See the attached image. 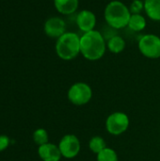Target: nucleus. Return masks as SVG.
Listing matches in <instances>:
<instances>
[{
    "label": "nucleus",
    "instance_id": "obj_2",
    "mask_svg": "<svg viewBox=\"0 0 160 161\" xmlns=\"http://www.w3.org/2000/svg\"><path fill=\"white\" fill-rule=\"evenodd\" d=\"M104 16L107 24L114 29H122L128 25L131 12L129 8L119 0L109 2L105 8Z\"/></svg>",
    "mask_w": 160,
    "mask_h": 161
},
{
    "label": "nucleus",
    "instance_id": "obj_3",
    "mask_svg": "<svg viewBox=\"0 0 160 161\" xmlns=\"http://www.w3.org/2000/svg\"><path fill=\"white\" fill-rule=\"evenodd\" d=\"M56 52L63 60L75 58L80 54V37L74 32H65L57 40Z\"/></svg>",
    "mask_w": 160,
    "mask_h": 161
},
{
    "label": "nucleus",
    "instance_id": "obj_10",
    "mask_svg": "<svg viewBox=\"0 0 160 161\" xmlns=\"http://www.w3.org/2000/svg\"><path fill=\"white\" fill-rule=\"evenodd\" d=\"M38 154L42 161H60L62 157L58 145L50 142L39 146Z\"/></svg>",
    "mask_w": 160,
    "mask_h": 161
},
{
    "label": "nucleus",
    "instance_id": "obj_18",
    "mask_svg": "<svg viewBox=\"0 0 160 161\" xmlns=\"http://www.w3.org/2000/svg\"><path fill=\"white\" fill-rule=\"evenodd\" d=\"M144 9V1L142 0H133L129 7L131 14H141V11Z\"/></svg>",
    "mask_w": 160,
    "mask_h": 161
},
{
    "label": "nucleus",
    "instance_id": "obj_11",
    "mask_svg": "<svg viewBox=\"0 0 160 161\" xmlns=\"http://www.w3.org/2000/svg\"><path fill=\"white\" fill-rule=\"evenodd\" d=\"M56 9L64 15L73 14L76 11L79 5V0H54Z\"/></svg>",
    "mask_w": 160,
    "mask_h": 161
},
{
    "label": "nucleus",
    "instance_id": "obj_4",
    "mask_svg": "<svg viewBox=\"0 0 160 161\" xmlns=\"http://www.w3.org/2000/svg\"><path fill=\"white\" fill-rule=\"evenodd\" d=\"M92 98V90L90 85L84 82H76L73 84L68 91L69 101L75 106H83L88 104Z\"/></svg>",
    "mask_w": 160,
    "mask_h": 161
},
{
    "label": "nucleus",
    "instance_id": "obj_1",
    "mask_svg": "<svg viewBox=\"0 0 160 161\" xmlns=\"http://www.w3.org/2000/svg\"><path fill=\"white\" fill-rule=\"evenodd\" d=\"M107 50L105 37L97 30L83 33L80 37V54L88 60L101 59Z\"/></svg>",
    "mask_w": 160,
    "mask_h": 161
},
{
    "label": "nucleus",
    "instance_id": "obj_16",
    "mask_svg": "<svg viewBox=\"0 0 160 161\" xmlns=\"http://www.w3.org/2000/svg\"><path fill=\"white\" fill-rule=\"evenodd\" d=\"M96 161H119V158L115 150L107 147L102 152L97 154Z\"/></svg>",
    "mask_w": 160,
    "mask_h": 161
},
{
    "label": "nucleus",
    "instance_id": "obj_8",
    "mask_svg": "<svg viewBox=\"0 0 160 161\" xmlns=\"http://www.w3.org/2000/svg\"><path fill=\"white\" fill-rule=\"evenodd\" d=\"M43 29L48 37L58 39L66 32V24L59 17H51L44 23Z\"/></svg>",
    "mask_w": 160,
    "mask_h": 161
},
{
    "label": "nucleus",
    "instance_id": "obj_14",
    "mask_svg": "<svg viewBox=\"0 0 160 161\" xmlns=\"http://www.w3.org/2000/svg\"><path fill=\"white\" fill-rule=\"evenodd\" d=\"M131 30L140 32L143 30L146 26V19L141 14H131L129 23L127 25Z\"/></svg>",
    "mask_w": 160,
    "mask_h": 161
},
{
    "label": "nucleus",
    "instance_id": "obj_9",
    "mask_svg": "<svg viewBox=\"0 0 160 161\" xmlns=\"http://www.w3.org/2000/svg\"><path fill=\"white\" fill-rule=\"evenodd\" d=\"M76 25L83 33L94 30L96 25V16L92 11L83 9L76 15Z\"/></svg>",
    "mask_w": 160,
    "mask_h": 161
},
{
    "label": "nucleus",
    "instance_id": "obj_5",
    "mask_svg": "<svg viewBox=\"0 0 160 161\" xmlns=\"http://www.w3.org/2000/svg\"><path fill=\"white\" fill-rule=\"evenodd\" d=\"M140 52L148 58H160V38L155 34H145L139 40Z\"/></svg>",
    "mask_w": 160,
    "mask_h": 161
},
{
    "label": "nucleus",
    "instance_id": "obj_13",
    "mask_svg": "<svg viewBox=\"0 0 160 161\" xmlns=\"http://www.w3.org/2000/svg\"><path fill=\"white\" fill-rule=\"evenodd\" d=\"M108 49L113 54H119L123 52L125 48V41L118 35L112 36L108 39L107 42Z\"/></svg>",
    "mask_w": 160,
    "mask_h": 161
},
{
    "label": "nucleus",
    "instance_id": "obj_17",
    "mask_svg": "<svg viewBox=\"0 0 160 161\" xmlns=\"http://www.w3.org/2000/svg\"><path fill=\"white\" fill-rule=\"evenodd\" d=\"M48 138V133L44 128H38L33 133V141L39 146L47 143Z\"/></svg>",
    "mask_w": 160,
    "mask_h": 161
},
{
    "label": "nucleus",
    "instance_id": "obj_6",
    "mask_svg": "<svg viewBox=\"0 0 160 161\" xmlns=\"http://www.w3.org/2000/svg\"><path fill=\"white\" fill-rule=\"evenodd\" d=\"M129 124V117L124 112L117 111L111 113L107 118L106 128L109 134L113 136H119L128 129Z\"/></svg>",
    "mask_w": 160,
    "mask_h": 161
},
{
    "label": "nucleus",
    "instance_id": "obj_15",
    "mask_svg": "<svg viewBox=\"0 0 160 161\" xmlns=\"http://www.w3.org/2000/svg\"><path fill=\"white\" fill-rule=\"evenodd\" d=\"M107 142L106 141L100 137V136H94L92 137L90 142H89V148L90 150L94 153V154H99L100 152H102L105 148H107Z\"/></svg>",
    "mask_w": 160,
    "mask_h": 161
},
{
    "label": "nucleus",
    "instance_id": "obj_12",
    "mask_svg": "<svg viewBox=\"0 0 160 161\" xmlns=\"http://www.w3.org/2000/svg\"><path fill=\"white\" fill-rule=\"evenodd\" d=\"M144 11L156 22H160V0H144Z\"/></svg>",
    "mask_w": 160,
    "mask_h": 161
},
{
    "label": "nucleus",
    "instance_id": "obj_19",
    "mask_svg": "<svg viewBox=\"0 0 160 161\" xmlns=\"http://www.w3.org/2000/svg\"><path fill=\"white\" fill-rule=\"evenodd\" d=\"M9 138L6 135H0V152L5 151L9 145Z\"/></svg>",
    "mask_w": 160,
    "mask_h": 161
},
{
    "label": "nucleus",
    "instance_id": "obj_7",
    "mask_svg": "<svg viewBox=\"0 0 160 161\" xmlns=\"http://www.w3.org/2000/svg\"><path fill=\"white\" fill-rule=\"evenodd\" d=\"M61 156L65 158L71 159L75 158L80 152V142L75 135L68 134L61 138L58 143Z\"/></svg>",
    "mask_w": 160,
    "mask_h": 161
}]
</instances>
